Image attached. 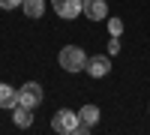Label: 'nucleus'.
Masks as SVG:
<instances>
[{
	"label": "nucleus",
	"instance_id": "nucleus-1",
	"mask_svg": "<svg viewBox=\"0 0 150 135\" xmlns=\"http://www.w3.org/2000/svg\"><path fill=\"white\" fill-rule=\"evenodd\" d=\"M57 63L66 72H81V69H87V54L81 45H63L57 54Z\"/></svg>",
	"mask_w": 150,
	"mask_h": 135
},
{
	"label": "nucleus",
	"instance_id": "nucleus-2",
	"mask_svg": "<svg viewBox=\"0 0 150 135\" xmlns=\"http://www.w3.org/2000/svg\"><path fill=\"white\" fill-rule=\"evenodd\" d=\"M51 129L60 132V135H75V129H78V111L60 108V111L51 117Z\"/></svg>",
	"mask_w": 150,
	"mask_h": 135
},
{
	"label": "nucleus",
	"instance_id": "nucleus-3",
	"mask_svg": "<svg viewBox=\"0 0 150 135\" xmlns=\"http://www.w3.org/2000/svg\"><path fill=\"white\" fill-rule=\"evenodd\" d=\"M18 105H24V108H33L36 105H42V87L36 81H27L24 87H18Z\"/></svg>",
	"mask_w": 150,
	"mask_h": 135
},
{
	"label": "nucleus",
	"instance_id": "nucleus-4",
	"mask_svg": "<svg viewBox=\"0 0 150 135\" xmlns=\"http://www.w3.org/2000/svg\"><path fill=\"white\" fill-rule=\"evenodd\" d=\"M51 6H54V15L57 18H78V12H81V0H51Z\"/></svg>",
	"mask_w": 150,
	"mask_h": 135
},
{
	"label": "nucleus",
	"instance_id": "nucleus-5",
	"mask_svg": "<svg viewBox=\"0 0 150 135\" xmlns=\"http://www.w3.org/2000/svg\"><path fill=\"white\" fill-rule=\"evenodd\" d=\"M81 12L90 21H102V18H108V3L105 0H81Z\"/></svg>",
	"mask_w": 150,
	"mask_h": 135
},
{
	"label": "nucleus",
	"instance_id": "nucleus-6",
	"mask_svg": "<svg viewBox=\"0 0 150 135\" xmlns=\"http://www.w3.org/2000/svg\"><path fill=\"white\" fill-rule=\"evenodd\" d=\"M87 72H90L93 78H102L111 72V60L102 57V54H96V57H87Z\"/></svg>",
	"mask_w": 150,
	"mask_h": 135
},
{
	"label": "nucleus",
	"instance_id": "nucleus-7",
	"mask_svg": "<svg viewBox=\"0 0 150 135\" xmlns=\"http://www.w3.org/2000/svg\"><path fill=\"white\" fill-rule=\"evenodd\" d=\"M18 105V90L12 84H0V108H15Z\"/></svg>",
	"mask_w": 150,
	"mask_h": 135
},
{
	"label": "nucleus",
	"instance_id": "nucleus-8",
	"mask_svg": "<svg viewBox=\"0 0 150 135\" xmlns=\"http://www.w3.org/2000/svg\"><path fill=\"white\" fill-rule=\"evenodd\" d=\"M21 9H24V15H27V18H42V12H45V0H24Z\"/></svg>",
	"mask_w": 150,
	"mask_h": 135
},
{
	"label": "nucleus",
	"instance_id": "nucleus-9",
	"mask_svg": "<svg viewBox=\"0 0 150 135\" xmlns=\"http://www.w3.org/2000/svg\"><path fill=\"white\" fill-rule=\"evenodd\" d=\"M12 114H15V126H21V129H27V126L33 123L30 108H24V105H15V108H12Z\"/></svg>",
	"mask_w": 150,
	"mask_h": 135
},
{
	"label": "nucleus",
	"instance_id": "nucleus-10",
	"mask_svg": "<svg viewBox=\"0 0 150 135\" xmlns=\"http://www.w3.org/2000/svg\"><path fill=\"white\" fill-rule=\"evenodd\" d=\"M78 120H84V123H90V126H93L96 120H99V108H96V105H84L81 111H78Z\"/></svg>",
	"mask_w": 150,
	"mask_h": 135
},
{
	"label": "nucleus",
	"instance_id": "nucleus-11",
	"mask_svg": "<svg viewBox=\"0 0 150 135\" xmlns=\"http://www.w3.org/2000/svg\"><path fill=\"white\" fill-rule=\"evenodd\" d=\"M108 30H111V36H120V33H123V21H120V18H111V21H108Z\"/></svg>",
	"mask_w": 150,
	"mask_h": 135
},
{
	"label": "nucleus",
	"instance_id": "nucleus-12",
	"mask_svg": "<svg viewBox=\"0 0 150 135\" xmlns=\"http://www.w3.org/2000/svg\"><path fill=\"white\" fill-rule=\"evenodd\" d=\"M24 0H0V9H18Z\"/></svg>",
	"mask_w": 150,
	"mask_h": 135
},
{
	"label": "nucleus",
	"instance_id": "nucleus-13",
	"mask_svg": "<svg viewBox=\"0 0 150 135\" xmlns=\"http://www.w3.org/2000/svg\"><path fill=\"white\" fill-rule=\"evenodd\" d=\"M120 51V39L117 36H111V42H108V54H117Z\"/></svg>",
	"mask_w": 150,
	"mask_h": 135
}]
</instances>
